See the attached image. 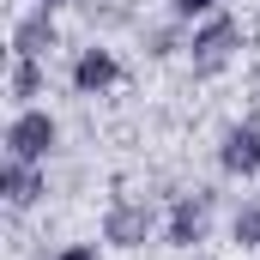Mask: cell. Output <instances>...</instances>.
Returning <instances> with one entry per match:
<instances>
[{
    "label": "cell",
    "instance_id": "cell-8",
    "mask_svg": "<svg viewBox=\"0 0 260 260\" xmlns=\"http://www.w3.org/2000/svg\"><path fill=\"white\" fill-rule=\"evenodd\" d=\"M55 49V18L37 6V12H24L18 24H12V55H30V61H43Z\"/></svg>",
    "mask_w": 260,
    "mask_h": 260
},
{
    "label": "cell",
    "instance_id": "cell-1",
    "mask_svg": "<svg viewBox=\"0 0 260 260\" xmlns=\"http://www.w3.org/2000/svg\"><path fill=\"white\" fill-rule=\"evenodd\" d=\"M55 139H61V127H55V115H49V109H18V115L6 121V157L43 164V157L55 151Z\"/></svg>",
    "mask_w": 260,
    "mask_h": 260
},
{
    "label": "cell",
    "instance_id": "cell-5",
    "mask_svg": "<svg viewBox=\"0 0 260 260\" xmlns=\"http://www.w3.org/2000/svg\"><path fill=\"white\" fill-rule=\"evenodd\" d=\"M0 194H6V206H37V200L49 194V182H43V170L37 164H24V157H6L0 164Z\"/></svg>",
    "mask_w": 260,
    "mask_h": 260
},
{
    "label": "cell",
    "instance_id": "cell-9",
    "mask_svg": "<svg viewBox=\"0 0 260 260\" xmlns=\"http://www.w3.org/2000/svg\"><path fill=\"white\" fill-rule=\"evenodd\" d=\"M6 97L18 109H30V97H43V67L30 55H12V73H6Z\"/></svg>",
    "mask_w": 260,
    "mask_h": 260
},
{
    "label": "cell",
    "instance_id": "cell-14",
    "mask_svg": "<svg viewBox=\"0 0 260 260\" xmlns=\"http://www.w3.org/2000/svg\"><path fill=\"white\" fill-rule=\"evenodd\" d=\"M37 6H43V12H55V6H73V0H37Z\"/></svg>",
    "mask_w": 260,
    "mask_h": 260
},
{
    "label": "cell",
    "instance_id": "cell-10",
    "mask_svg": "<svg viewBox=\"0 0 260 260\" xmlns=\"http://www.w3.org/2000/svg\"><path fill=\"white\" fill-rule=\"evenodd\" d=\"M230 236H236V248H260V206H254V200L230 218Z\"/></svg>",
    "mask_w": 260,
    "mask_h": 260
},
{
    "label": "cell",
    "instance_id": "cell-3",
    "mask_svg": "<svg viewBox=\"0 0 260 260\" xmlns=\"http://www.w3.org/2000/svg\"><path fill=\"white\" fill-rule=\"evenodd\" d=\"M218 164H224V176H254L260 170V115H242L236 127L224 133V145H218Z\"/></svg>",
    "mask_w": 260,
    "mask_h": 260
},
{
    "label": "cell",
    "instance_id": "cell-6",
    "mask_svg": "<svg viewBox=\"0 0 260 260\" xmlns=\"http://www.w3.org/2000/svg\"><path fill=\"white\" fill-rule=\"evenodd\" d=\"M206 206H212V194H182L176 206H170V248L206 242Z\"/></svg>",
    "mask_w": 260,
    "mask_h": 260
},
{
    "label": "cell",
    "instance_id": "cell-2",
    "mask_svg": "<svg viewBox=\"0 0 260 260\" xmlns=\"http://www.w3.org/2000/svg\"><path fill=\"white\" fill-rule=\"evenodd\" d=\"M236 49H242V24H236V18H224V12H212V18L194 30V43H188L194 73H218V67L230 61Z\"/></svg>",
    "mask_w": 260,
    "mask_h": 260
},
{
    "label": "cell",
    "instance_id": "cell-7",
    "mask_svg": "<svg viewBox=\"0 0 260 260\" xmlns=\"http://www.w3.org/2000/svg\"><path fill=\"white\" fill-rule=\"evenodd\" d=\"M121 79V61L109 55V49H85L79 61H73V85L85 91V97H97V91H109Z\"/></svg>",
    "mask_w": 260,
    "mask_h": 260
},
{
    "label": "cell",
    "instance_id": "cell-11",
    "mask_svg": "<svg viewBox=\"0 0 260 260\" xmlns=\"http://www.w3.org/2000/svg\"><path fill=\"white\" fill-rule=\"evenodd\" d=\"M176 6V18H212L218 12V0H170Z\"/></svg>",
    "mask_w": 260,
    "mask_h": 260
},
{
    "label": "cell",
    "instance_id": "cell-12",
    "mask_svg": "<svg viewBox=\"0 0 260 260\" xmlns=\"http://www.w3.org/2000/svg\"><path fill=\"white\" fill-rule=\"evenodd\" d=\"M55 260H103V254H97V248H85V242H73V248H61Z\"/></svg>",
    "mask_w": 260,
    "mask_h": 260
},
{
    "label": "cell",
    "instance_id": "cell-4",
    "mask_svg": "<svg viewBox=\"0 0 260 260\" xmlns=\"http://www.w3.org/2000/svg\"><path fill=\"white\" fill-rule=\"evenodd\" d=\"M145 236H151V206H145V200H115V206L103 212V242L139 248Z\"/></svg>",
    "mask_w": 260,
    "mask_h": 260
},
{
    "label": "cell",
    "instance_id": "cell-13",
    "mask_svg": "<svg viewBox=\"0 0 260 260\" xmlns=\"http://www.w3.org/2000/svg\"><path fill=\"white\" fill-rule=\"evenodd\" d=\"M151 55H176V30H157L151 37Z\"/></svg>",
    "mask_w": 260,
    "mask_h": 260
}]
</instances>
